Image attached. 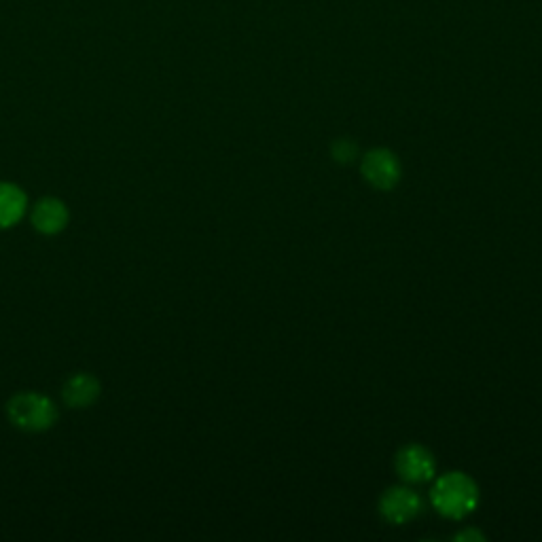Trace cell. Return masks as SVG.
<instances>
[{"label": "cell", "instance_id": "1", "mask_svg": "<svg viewBox=\"0 0 542 542\" xmlns=\"http://www.w3.org/2000/svg\"><path fill=\"white\" fill-rule=\"evenodd\" d=\"M430 496L435 509L449 519L471 515L479 502L477 483L464 473H447L439 477Z\"/></svg>", "mask_w": 542, "mask_h": 542}, {"label": "cell", "instance_id": "2", "mask_svg": "<svg viewBox=\"0 0 542 542\" xmlns=\"http://www.w3.org/2000/svg\"><path fill=\"white\" fill-rule=\"evenodd\" d=\"M9 422L24 432H45L58 420V409L39 392L15 394L7 403Z\"/></svg>", "mask_w": 542, "mask_h": 542}, {"label": "cell", "instance_id": "3", "mask_svg": "<svg viewBox=\"0 0 542 542\" xmlns=\"http://www.w3.org/2000/svg\"><path fill=\"white\" fill-rule=\"evenodd\" d=\"M424 509L422 498L411 487H390V490L379 500V511L384 519L394 523V526H403V523L413 521L420 517Z\"/></svg>", "mask_w": 542, "mask_h": 542}, {"label": "cell", "instance_id": "4", "mask_svg": "<svg viewBox=\"0 0 542 542\" xmlns=\"http://www.w3.org/2000/svg\"><path fill=\"white\" fill-rule=\"evenodd\" d=\"M363 176L375 189L388 191L401 180V161L388 149H373L365 155Z\"/></svg>", "mask_w": 542, "mask_h": 542}, {"label": "cell", "instance_id": "5", "mask_svg": "<svg viewBox=\"0 0 542 542\" xmlns=\"http://www.w3.org/2000/svg\"><path fill=\"white\" fill-rule=\"evenodd\" d=\"M396 471L407 483H426L435 477V456L422 445H407L396 454Z\"/></svg>", "mask_w": 542, "mask_h": 542}, {"label": "cell", "instance_id": "6", "mask_svg": "<svg viewBox=\"0 0 542 542\" xmlns=\"http://www.w3.org/2000/svg\"><path fill=\"white\" fill-rule=\"evenodd\" d=\"M30 219L34 229L41 231L43 236H56V233L66 229L70 221V212L58 197H43V200L36 202Z\"/></svg>", "mask_w": 542, "mask_h": 542}, {"label": "cell", "instance_id": "7", "mask_svg": "<svg viewBox=\"0 0 542 542\" xmlns=\"http://www.w3.org/2000/svg\"><path fill=\"white\" fill-rule=\"evenodd\" d=\"M100 392H102V386L94 375L77 373L64 384L62 396H64V403L70 405L72 409H85L98 401Z\"/></svg>", "mask_w": 542, "mask_h": 542}, {"label": "cell", "instance_id": "8", "mask_svg": "<svg viewBox=\"0 0 542 542\" xmlns=\"http://www.w3.org/2000/svg\"><path fill=\"white\" fill-rule=\"evenodd\" d=\"M28 208L26 193L11 183H0V229H9L22 221Z\"/></svg>", "mask_w": 542, "mask_h": 542}, {"label": "cell", "instance_id": "9", "mask_svg": "<svg viewBox=\"0 0 542 542\" xmlns=\"http://www.w3.org/2000/svg\"><path fill=\"white\" fill-rule=\"evenodd\" d=\"M356 153H358V149L352 140H339L333 144V157L337 161H341V164H348V161H352L356 157Z\"/></svg>", "mask_w": 542, "mask_h": 542}, {"label": "cell", "instance_id": "10", "mask_svg": "<svg viewBox=\"0 0 542 542\" xmlns=\"http://www.w3.org/2000/svg\"><path fill=\"white\" fill-rule=\"evenodd\" d=\"M456 540H485V536L477 530H464L456 536Z\"/></svg>", "mask_w": 542, "mask_h": 542}]
</instances>
